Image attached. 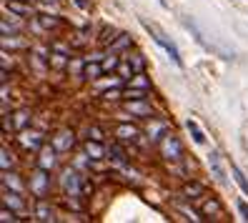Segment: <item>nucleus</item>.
I'll use <instances>...</instances> for the list:
<instances>
[{
  "label": "nucleus",
  "instance_id": "nucleus-1",
  "mask_svg": "<svg viewBox=\"0 0 248 223\" xmlns=\"http://www.w3.org/2000/svg\"><path fill=\"white\" fill-rule=\"evenodd\" d=\"M183 23H186V28H188V31H191V35L201 43V46L203 48H206L208 53H213V55H218V58H223V61H233V58H236V55H233V50H228L226 46H221V43H216L213 38H208V33L206 31H203V28L196 23V20H191V18H183Z\"/></svg>",
  "mask_w": 248,
  "mask_h": 223
},
{
  "label": "nucleus",
  "instance_id": "nucleus-2",
  "mask_svg": "<svg viewBox=\"0 0 248 223\" xmlns=\"http://www.w3.org/2000/svg\"><path fill=\"white\" fill-rule=\"evenodd\" d=\"M143 28H145V31H148V33L153 35V40L158 43V46L168 53V58H170L173 63H176V65H183V61H181V53H178V48H176V43L168 40L163 31H158V28H155L153 23H148V20H143Z\"/></svg>",
  "mask_w": 248,
  "mask_h": 223
},
{
  "label": "nucleus",
  "instance_id": "nucleus-3",
  "mask_svg": "<svg viewBox=\"0 0 248 223\" xmlns=\"http://www.w3.org/2000/svg\"><path fill=\"white\" fill-rule=\"evenodd\" d=\"M160 151H163V158H168V160H178L181 153H183V145H181V141L173 136V133H166L163 141H160Z\"/></svg>",
  "mask_w": 248,
  "mask_h": 223
},
{
  "label": "nucleus",
  "instance_id": "nucleus-4",
  "mask_svg": "<svg viewBox=\"0 0 248 223\" xmlns=\"http://www.w3.org/2000/svg\"><path fill=\"white\" fill-rule=\"evenodd\" d=\"M63 188L68 196H80L83 188H80V175L76 171H65L63 173Z\"/></svg>",
  "mask_w": 248,
  "mask_h": 223
},
{
  "label": "nucleus",
  "instance_id": "nucleus-5",
  "mask_svg": "<svg viewBox=\"0 0 248 223\" xmlns=\"http://www.w3.org/2000/svg\"><path fill=\"white\" fill-rule=\"evenodd\" d=\"M208 163H211V171H213V175H216V181L223 186V183H226V171H223V166H221V156H218V151H211Z\"/></svg>",
  "mask_w": 248,
  "mask_h": 223
},
{
  "label": "nucleus",
  "instance_id": "nucleus-6",
  "mask_svg": "<svg viewBox=\"0 0 248 223\" xmlns=\"http://www.w3.org/2000/svg\"><path fill=\"white\" fill-rule=\"evenodd\" d=\"M10 13H16V16H20V18H31V16H35V10H33V5H28V3H18V0H10V3L5 5Z\"/></svg>",
  "mask_w": 248,
  "mask_h": 223
},
{
  "label": "nucleus",
  "instance_id": "nucleus-7",
  "mask_svg": "<svg viewBox=\"0 0 248 223\" xmlns=\"http://www.w3.org/2000/svg\"><path fill=\"white\" fill-rule=\"evenodd\" d=\"M186 128H188V133H191V138H193L198 145L206 143V133H203V128L198 126L196 118H188V121H186Z\"/></svg>",
  "mask_w": 248,
  "mask_h": 223
},
{
  "label": "nucleus",
  "instance_id": "nucleus-8",
  "mask_svg": "<svg viewBox=\"0 0 248 223\" xmlns=\"http://www.w3.org/2000/svg\"><path fill=\"white\" fill-rule=\"evenodd\" d=\"M128 111L136 113V115H140V118L151 115V106L145 103V98H140V100H128Z\"/></svg>",
  "mask_w": 248,
  "mask_h": 223
},
{
  "label": "nucleus",
  "instance_id": "nucleus-9",
  "mask_svg": "<svg viewBox=\"0 0 248 223\" xmlns=\"http://www.w3.org/2000/svg\"><path fill=\"white\" fill-rule=\"evenodd\" d=\"M23 145H25V148H33V151H40V148H43V138H40V133H35V130L23 133Z\"/></svg>",
  "mask_w": 248,
  "mask_h": 223
},
{
  "label": "nucleus",
  "instance_id": "nucleus-10",
  "mask_svg": "<svg viewBox=\"0 0 248 223\" xmlns=\"http://www.w3.org/2000/svg\"><path fill=\"white\" fill-rule=\"evenodd\" d=\"M55 166V153H53V148H40V168L43 171H48Z\"/></svg>",
  "mask_w": 248,
  "mask_h": 223
},
{
  "label": "nucleus",
  "instance_id": "nucleus-11",
  "mask_svg": "<svg viewBox=\"0 0 248 223\" xmlns=\"http://www.w3.org/2000/svg\"><path fill=\"white\" fill-rule=\"evenodd\" d=\"M46 183H48V175L43 173V168H40V173L33 178V183H31V188L35 191V196H46Z\"/></svg>",
  "mask_w": 248,
  "mask_h": 223
},
{
  "label": "nucleus",
  "instance_id": "nucleus-12",
  "mask_svg": "<svg viewBox=\"0 0 248 223\" xmlns=\"http://www.w3.org/2000/svg\"><path fill=\"white\" fill-rule=\"evenodd\" d=\"M118 136L123 138V141H136L138 138V128H133V126H128V123H123V126H118Z\"/></svg>",
  "mask_w": 248,
  "mask_h": 223
},
{
  "label": "nucleus",
  "instance_id": "nucleus-13",
  "mask_svg": "<svg viewBox=\"0 0 248 223\" xmlns=\"http://www.w3.org/2000/svg\"><path fill=\"white\" fill-rule=\"evenodd\" d=\"M103 70H106L103 65H98V63H88L83 73H85V78H88V80H98L100 76H103Z\"/></svg>",
  "mask_w": 248,
  "mask_h": 223
},
{
  "label": "nucleus",
  "instance_id": "nucleus-14",
  "mask_svg": "<svg viewBox=\"0 0 248 223\" xmlns=\"http://www.w3.org/2000/svg\"><path fill=\"white\" fill-rule=\"evenodd\" d=\"M85 156H91L93 160H100V158H106V151H103V145L88 141V145H85Z\"/></svg>",
  "mask_w": 248,
  "mask_h": 223
},
{
  "label": "nucleus",
  "instance_id": "nucleus-15",
  "mask_svg": "<svg viewBox=\"0 0 248 223\" xmlns=\"http://www.w3.org/2000/svg\"><path fill=\"white\" fill-rule=\"evenodd\" d=\"M128 100H140V98H145V96H148V88H138V85H130L128 88V91L123 93Z\"/></svg>",
  "mask_w": 248,
  "mask_h": 223
},
{
  "label": "nucleus",
  "instance_id": "nucleus-16",
  "mask_svg": "<svg viewBox=\"0 0 248 223\" xmlns=\"http://www.w3.org/2000/svg\"><path fill=\"white\" fill-rule=\"evenodd\" d=\"M231 173H233V178H236V183L241 186V191L248 196V178L243 175V171H241L238 166H231Z\"/></svg>",
  "mask_w": 248,
  "mask_h": 223
},
{
  "label": "nucleus",
  "instance_id": "nucleus-17",
  "mask_svg": "<svg viewBox=\"0 0 248 223\" xmlns=\"http://www.w3.org/2000/svg\"><path fill=\"white\" fill-rule=\"evenodd\" d=\"M110 158L115 160V163H121V166H123V163H125V151H123V148L121 145H110Z\"/></svg>",
  "mask_w": 248,
  "mask_h": 223
},
{
  "label": "nucleus",
  "instance_id": "nucleus-18",
  "mask_svg": "<svg viewBox=\"0 0 248 223\" xmlns=\"http://www.w3.org/2000/svg\"><path fill=\"white\" fill-rule=\"evenodd\" d=\"M35 213H38V218H40V221H53V211H50V208H48L46 203H38Z\"/></svg>",
  "mask_w": 248,
  "mask_h": 223
},
{
  "label": "nucleus",
  "instance_id": "nucleus-19",
  "mask_svg": "<svg viewBox=\"0 0 248 223\" xmlns=\"http://www.w3.org/2000/svg\"><path fill=\"white\" fill-rule=\"evenodd\" d=\"M3 181H5V186H10L13 191H16V193H20L23 191V186H20V181H18V178L16 175H13V173H5L3 175Z\"/></svg>",
  "mask_w": 248,
  "mask_h": 223
},
{
  "label": "nucleus",
  "instance_id": "nucleus-20",
  "mask_svg": "<svg viewBox=\"0 0 248 223\" xmlns=\"http://www.w3.org/2000/svg\"><path fill=\"white\" fill-rule=\"evenodd\" d=\"M5 206H10V208H16V211H20V208H23V201L16 196V193H5Z\"/></svg>",
  "mask_w": 248,
  "mask_h": 223
},
{
  "label": "nucleus",
  "instance_id": "nucleus-21",
  "mask_svg": "<svg viewBox=\"0 0 248 223\" xmlns=\"http://www.w3.org/2000/svg\"><path fill=\"white\" fill-rule=\"evenodd\" d=\"M183 193H186L188 198H198L201 193H203V186H198V183H193V186H186V188H183Z\"/></svg>",
  "mask_w": 248,
  "mask_h": 223
},
{
  "label": "nucleus",
  "instance_id": "nucleus-22",
  "mask_svg": "<svg viewBox=\"0 0 248 223\" xmlns=\"http://www.w3.org/2000/svg\"><path fill=\"white\" fill-rule=\"evenodd\" d=\"M13 211H16V208H13ZM13 211H10V208H8V206L3 208V213H0V218H3V223H8V221H18V216H16V213H13Z\"/></svg>",
  "mask_w": 248,
  "mask_h": 223
},
{
  "label": "nucleus",
  "instance_id": "nucleus-23",
  "mask_svg": "<svg viewBox=\"0 0 248 223\" xmlns=\"http://www.w3.org/2000/svg\"><path fill=\"white\" fill-rule=\"evenodd\" d=\"M203 211H206V213H216V216H218V213H221V206H218V201H208Z\"/></svg>",
  "mask_w": 248,
  "mask_h": 223
},
{
  "label": "nucleus",
  "instance_id": "nucleus-24",
  "mask_svg": "<svg viewBox=\"0 0 248 223\" xmlns=\"http://www.w3.org/2000/svg\"><path fill=\"white\" fill-rule=\"evenodd\" d=\"M68 136H70V133H61V138L55 141V145H58V148H68V145L73 143V138L68 141Z\"/></svg>",
  "mask_w": 248,
  "mask_h": 223
},
{
  "label": "nucleus",
  "instance_id": "nucleus-25",
  "mask_svg": "<svg viewBox=\"0 0 248 223\" xmlns=\"http://www.w3.org/2000/svg\"><path fill=\"white\" fill-rule=\"evenodd\" d=\"M181 213H183L186 218H191V221H201V216L193 211V208H186V206H183V208H181Z\"/></svg>",
  "mask_w": 248,
  "mask_h": 223
},
{
  "label": "nucleus",
  "instance_id": "nucleus-26",
  "mask_svg": "<svg viewBox=\"0 0 248 223\" xmlns=\"http://www.w3.org/2000/svg\"><path fill=\"white\" fill-rule=\"evenodd\" d=\"M103 96H106V98H108V100H115V98H121V96H123V93H121V91H118V88H108V91H106V93H103Z\"/></svg>",
  "mask_w": 248,
  "mask_h": 223
},
{
  "label": "nucleus",
  "instance_id": "nucleus-27",
  "mask_svg": "<svg viewBox=\"0 0 248 223\" xmlns=\"http://www.w3.org/2000/svg\"><path fill=\"white\" fill-rule=\"evenodd\" d=\"M236 208H238V213H241V218H243V221H248V206H246L243 201H238V203H236Z\"/></svg>",
  "mask_w": 248,
  "mask_h": 223
},
{
  "label": "nucleus",
  "instance_id": "nucleus-28",
  "mask_svg": "<svg viewBox=\"0 0 248 223\" xmlns=\"http://www.w3.org/2000/svg\"><path fill=\"white\" fill-rule=\"evenodd\" d=\"M118 73H121V78H130L133 76V68L130 65H118Z\"/></svg>",
  "mask_w": 248,
  "mask_h": 223
},
{
  "label": "nucleus",
  "instance_id": "nucleus-29",
  "mask_svg": "<svg viewBox=\"0 0 248 223\" xmlns=\"http://www.w3.org/2000/svg\"><path fill=\"white\" fill-rule=\"evenodd\" d=\"M25 123H28V113H25V111H20V113H18V118H16V126H25Z\"/></svg>",
  "mask_w": 248,
  "mask_h": 223
},
{
  "label": "nucleus",
  "instance_id": "nucleus-30",
  "mask_svg": "<svg viewBox=\"0 0 248 223\" xmlns=\"http://www.w3.org/2000/svg\"><path fill=\"white\" fill-rule=\"evenodd\" d=\"M0 160H3V168L8 171V166H10V163H13V158H10V153L5 151V148H3V158H0Z\"/></svg>",
  "mask_w": 248,
  "mask_h": 223
},
{
  "label": "nucleus",
  "instance_id": "nucleus-31",
  "mask_svg": "<svg viewBox=\"0 0 248 223\" xmlns=\"http://www.w3.org/2000/svg\"><path fill=\"white\" fill-rule=\"evenodd\" d=\"M103 68L108 70V68H118V58H108V61L103 63Z\"/></svg>",
  "mask_w": 248,
  "mask_h": 223
},
{
  "label": "nucleus",
  "instance_id": "nucleus-32",
  "mask_svg": "<svg viewBox=\"0 0 248 223\" xmlns=\"http://www.w3.org/2000/svg\"><path fill=\"white\" fill-rule=\"evenodd\" d=\"M91 136H93V141H100V138H103V136H100V130H98V128H91Z\"/></svg>",
  "mask_w": 248,
  "mask_h": 223
},
{
  "label": "nucleus",
  "instance_id": "nucleus-33",
  "mask_svg": "<svg viewBox=\"0 0 248 223\" xmlns=\"http://www.w3.org/2000/svg\"><path fill=\"white\" fill-rule=\"evenodd\" d=\"M133 85H138V88H148V83H145L143 78H136V80H133Z\"/></svg>",
  "mask_w": 248,
  "mask_h": 223
},
{
  "label": "nucleus",
  "instance_id": "nucleus-34",
  "mask_svg": "<svg viewBox=\"0 0 248 223\" xmlns=\"http://www.w3.org/2000/svg\"><path fill=\"white\" fill-rule=\"evenodd\" d=\"M55 23H58L55 18H43V25H55Z\"/></svg>",
  "mask_w": 248,
  "mask_h": 223
},
{
  "label": "nucleus",
  "instance_id": "nucleus-35",
  "mask_svg": "<svg viewBox=\"0 0 248 223\" xmlns=\"http://www.w3.org/2000/svg\"><path fill=\"white\" fill-rule=\"evenodd\" d=\"M125 43H128V38H121V40H118V43H115V46H113V48H123V46H125Z\"/></svg>",
  "mask_w": 248,
  "mask_h": 223
},
{
  "label": "nucleus",
  "instance_id": "nucleus-36",
  "mask_svg": "<svg viewBox=\"0 0 248 223\" xmlns=\"http://www.w3.org/2000/svg\"><path fill=\"white\" fill-rule=\"evenodd\" d=\"M158 3H160V5H163V8H168V0H158Z\"/></svg>",
  "mask_w": 248,
  "mask_h": 223
}]
</instances>
